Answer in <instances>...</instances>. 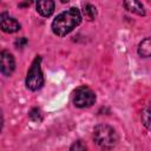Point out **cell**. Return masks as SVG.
I'll return each instance as SVG.
<instances>
[{
	"mask_svg": "<svg viewBox=\"0 0 151 151\" xmlns=\"http://www.w3.org/2000/svg\"><path fill=\"white\" fill-rule=\"evenodd\" d=\"M42 85H44V76H42V71H41V58L37 57L33 60L32 66L27 72L26 86H27V88H29L32 91H37V90L41 88Z\"/></svg>",
	"mask_w": 151,
	"mask_h": 151,
	"instance_id": "3",
	"label": "cell"
},
{
	"mask_svg": "<svg viewBox=\"0 0 151 151\" xmlns=\"http://www.w3.org/2000/svg\"><path fill=\"white\" fill-rule=\"evenodd\" d=\"M81 21V14L78 8L72 7L67 11L61 12L52 22V31L59 37L68 34L73 28H76Z\"/></svg>",
	"mask_w": 151,
	"mask_h": 151,
	"instance_id": "1",
	"label": "cell"
},
{
	"mask_svg": "<svg viewBox=\"0 0 151 151\" xmlns=\"http://www.w3.org/2000/svg\"><path fill=\"white\" fill-rule=\"evenodd\" d=\"M0 28L6 33H14L20 29V24L7 13H0Z\"/></svg>",
	"mask_w": 151,
	"mask_h": 151,
	"instance_id": "6",
	"label": "cell"
},
{
	"mask_svg": "<svg viewBox=\"0 0 151 151\" xmlns=\"http://www.w3.org/2000/svg\"><path fill=\"white\" fill-rule=\"evenodd\" d=\"M54 11V2L52 0H42V1H38L37 2V12L47 18L50 17Z\"/></svg>",
	"mask_w": 151,
	"mask_h": 151,
	"instance_id": "7",
	"label": "cell"
},
{
	"mask_svg": "<svg viewBox=\"0 0 151 151\" xmlns=\"http://www.w3.org/2000/svg\"><path fill=\"white\" fill-rule=\"evenodd\" d=\"M124 6L127 11L136 13L138 15H145V9L142 2L139 1H124Z\"/></svg>",
	"mask_w": 151,
	"mask_h": 151,
	"instance_id": "8",
	"label": "cell"
},
{
	"mask_svg": "<svg viewBox=\"0 0 151 151\" xmlns=\"http://www.w3.org/2000/svg\"><path fill=\"white\" fill-rule=\"evenodd\" d=\"M28 116L34 122H40L41 120V113H40V110H38V109H32L31 112L28 113Z\"/></svg>",
	"mask_w": 151,
	"mask_h": 151,
	"instance_id": "13",
	"label": "cell"
},
{
	"mask_svg": "<svg viewBox=\"0 0 151 151\" xmlns=\"http://www.w3.org/2000/svg\"><path fill=\"white\" fill-rule=\"evenodd\" d=\"M142 123L146 129H150V110L147 107L142 112Z\"/></svg>",
	"mask_w": 151,
	"mask_h": 151,
	"instance_id": "12",
	"label": "cell"
},
{
	"mask_svg": "<svg viewBox=\"0 0 151 151\" xmlns=\"http://www.w3.org/2000/svg\"><path fill=\"white\" fill-rule=\"evenodd\" d=\"M96 101V93L87 86H80L76 90L73 97V104L77 107H88Z\"/></svg>",
	"mask_w": 151,
	"mask_h": 151,
	"instance_id": "4",
	"label": "cell"
},
{
	"mask_svg": "<svg viewBox=\"0 0 151 151\" xmlns=\"http://www.w3.org/2000/svg\"><path fill=\"white\" fill-rule=\"evenodd\" d=\"M15 68V60L8 51L0 52V72L4 76H11Z\"/></svg>",
	"mask_w": 151,
	"mask_h": 151,
	"instance_id": "5",
	"label": "cell"
},
{
	"mask_svg": "<svg viewBox=\"0 0 151 151\" xmlns=\"http://www.w3.org/2000/svg\"><path fill=\"white\" fill-rule=\"evenodd\" d=\"M94 143L104 151L112 150L118 143V134L116 130L106 124H99L93 130Z\"/></svg>",
	"mask_w": 151,
	"mask_h": 151,
	"instance_id": "2",
	"label": "cell"
},
{
	"mask_svg": "<svg viewBox=\"0 0 151 151\" xmlns=\"http://www.w3.org/2000/svg\"><path fill=\"white\" fill-rule=\"evenodd\" d=\"M70 151H87V147H86V145H85L84 142L77 140V142H74V143L71 145Z\"/></svg>",
	"mask_w": 151,
	"mask_h": 151,
	"instance_id": "11",
	"label": "cell"
},
{
	"mask_svg": "<svg viewBox=\"0 0 151 151\" xmlns=\"http://www.w3.org/2000/svg\"><path fill=\"white\" fill-rule=\"evenodd\" d=\"M2 126H4V117H2V112L0 110V132L2 130Z\"/></svg>",
	"mask_w": 151,
	"mask_h": 151,
	"instance_id": "15",
	"label": "cell"
},
{
	"mask_svg": "<svg viewBox=\"0 0 151 151\" xmlns=\"http://www.w3.org/2000/svg\"><path fill=\"white\" fill-rule=\"evenodd\" d=\"M26 44H27V40H26L25 38H19V39L15 41V46H18V47H24Z\"/></svg>",
	"mask_w": 151,
	"mask_h": 151,
	"instance_id": "14",
	"label": "cell"
},
{
	"mask_svg": "<svg viewBox=\"0 0 151 151\" xmlns=\"http://www.w3.org/2000/svg\"><path fill=\"white\" fill-rule=\"evenodd\" d=\"M138 54L143 58H147L151 54V40L150 38H145L138 46Z\"/></svg>",
	"mask_w": 151,
	"mask_h": 151,
	"instance_id": "9",
	"label": "cell"
},
{
	"mask_svg": "<svg viewBox=\"0 0 151 151\" xmlns=\"http://www.w3.org/2000/svg\"><path fill=\"white\" fill-rule=\"evenodd\" d=\"M83 15H84L85 19H87V20H93V19L96 18V15H97V9H96V7H94L93 5H91V4L84 5V7H83Z\"/></svg>",
	"mask_w": 151,
	"mask_h": 151,
	"instance_id": "10",
	"label": "cell"
}]
</instances>
